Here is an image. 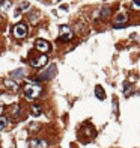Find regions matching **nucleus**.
Masks as SVG:
<instances>
[{
    "mask_svg": "<svg viewBox=\"0 0 140 148\" xmlns=\"http://www.w3.org/2000/svg\"><path fill=\"white\" fill-rule=\"evenodd\" d=\"M42 94V88L41 86H38V85H26L24 86V95L26 98H29V100H35L36 97H39Z\"/></svg>",
    "mask_w": 140,
    "mask_h": 148,
    "instance_id": "obj_1",
    "label": "nucleus"
},
{
    "mask_svg": "<svg viewBox=\"0 0 140 148\" xmlns=\"http://www.w3.org/2000/svg\"><path fill=\"white\" fill-rule=\"evenodd\" d=\"M14 36L18 38V39H23L26 35H27V26H26L24 23H18L14 26Z\"/></svg>",
    "mask_w": 140,
    "mask_h": 148,
    "instance_id": "obj_2",
    "label": "nucleus"
},
{
    "mask_svg": "<svg viewBox=\"0 0 140 148\" xmlns=\"http://www.w3.org/2000/svg\"><path fill=\"white\" fill-rule=\"evenodd\" d=\"M59 38H60L62 41H71V39L74 38V33H72V30L68 27V26H60V30H59Z\"/></svg>",
    "mask_w": 140,
    "mask_h": 148,
    "instance_id": "obj_3",
    "label": "nucleus"
},
{
    "mask_svg": "<svg viewBox=\"0 0 140 148\" xmlns=\"http://www.w3.org/2000/svg\"><path fill=\"white\" fill-rule=\"evenodd\" d=\"M56 76V65H50V66H47V70L42 71L41 74H39V80H50Z\"/></svg>",
    "mask_w": 140,
    "mask_h": 148,
    "instance_id": "obj_4",
    "label": "nucleus"
},
{
    "mask_svg": "<svg viewBox=\"0 0 140 148\" xmlns=\"http://www.w3.org/2000/svg\"><path fill=\"white\" fill-rule=\"evenodd\" d=\"M35 47H36V50H39L41 53H44V55L51 50V44L48 41H45V39H36Z\"/></svg>",
    "mask_w": 140,
    "mask_h": 148,
    "instance_id": "obj_5",
    "label": "nucleus"
},
{
    "mask_svg": "<svg viewBox=\"0 0 140 148\" xmlns=\"http://www.w3.org/2000/svg\"><path fill=\"white\" fill-rule=\"evenodd\" d=\"M47 62H48V58H47V55H41L39 58H36V59L32 60V65L35 66V68H42Z\"/></svg>",
    "mask_w": 140,
    "mask_h": 148,
    "instance_id": "obj_6",
    "label": "nucleus"
},
{
    "mask_svg": "<svg viewBox=\"0 0 140 148\" xmlns=\"http://www.w3.org/2000/svg\"><path fill=\"white\" fill-rule=\"evenodd\" d=\"M47 140L45 139H30L29 140V147L30 148H47Z\"/></svg>",
    "mask_w": 140,
    "mask_h": 148,
    "instance_id": "obj_7",
    "label": "nucleus"
},
{
    "mask_svg": "<svg viewBox=\"0 0 140 148\" xmlns=\"http://www.w3.org/2000/svg\"><path fill=\"white\" fill-rule=\"evenodd\" d=\"M128 21V18H126L124 14H119L116 18H115V27H124Z\"/></svg>",
    "mask_w": 140,
    "mask_h": 148,
    "instance_id": "obj_8",
    "label": "nucleus"
},
{
    "mask_svg": "<svg viewBox=\"0 0 140 148\" xmlns=\"http://www.w3.org/2000/svg\"><path fill=\"white\" fill-rule=\"evenodd\" d=\"M5 85H6V88L11 89L12 92H17V91H18V85H17L12 79H6V80H5Z\"/></svg>",
    "mask_w": 140,
    "mask_h": 148,
    "instance_id": "obj_9",
    "label": "nucleus"
},
{
    "mask_svg": "<svg viewBox=\"0 0 140 148\" xmlns=\"http://www.w3.org/2000/svg\"><path fill=\"white\" fill-rule=\"evenodd\" d=\"M95 95H97L99 100H104V98H105V92L103 91V88H101L99 85H98L97 88H95Z\"/></svg>",
    "mask_w": 140,
    "mask_h": 148,
    "instance_id": "obj_10",
    "label": "nucleus"
},
{
    "mask_svg": "<svg viewBox=\"0 0 140 148\" xmlns=\"http://www.w3.org/2000/svg\"><path fill=\"white\" fill-rule=\"evenodd\" d=\"M110 17V8L109 6H104L101 9V18H109Z\"/></svg>",
    "mask_w": 140,
    "mask_h": 148,
    "instance_id": "obj_11",
    "label": "nucleus"
},
{
    "mask_svg": "<svg viewBox=\"0 0 140 148\" xmlns=\"http://www.w3.org/2000/svg\"><path fill=\"white\" fill-rule=\"evenodd\" d=\"M32 110H33V115H35V116L41 115V107H39L38 104H33V106H32Z\"/></svg>",
    "mask_w": 140,
    "mask_h": 148,
    "instance_id": "obj_12",
    "label": "nucleus"
},
{
    "mask_svg": "<svg viewBox=\"0 0 140 148\" xmlns=\"http://www.w3.org/2000/svg\"><path fill=\"white\" fill-rule=\"evenodd\" d=\"M24 73H26L24 70H15V71H12L11 76H12V77H23Z\"/></svg>",
    "mask_w": 140,
    "mask_h": 148,
    "instance_id": "obj_13",
    "label": "nucleus"
},
{
    "mask_svg": "<svg viewBox=\"0 0 140 148\" xmlns=\"http://www.w3.org/2000/svg\"><path fill=\"white\" fill-rule=\"evenodd\" d=\"M14 118H15V119H20V118H21V110H20L18 106H15V109H14Z\"/></svg>",
    "mask_w": 140,
    "mask_h": 148,
    "instance_id": "obj_14",
    "label": "nucleus"
},
{
    "mask_svg": "<svg viewBox=\"0 0 140 148\" xmlns=\"http://www.w3.org/2000/svg\"><path fill=\"white\" fill-rule=\"evenodd\" d=\"M29 6H30L29 2H23L21 5H20V9H21V11H27V9H29Z\"/></svg>",
    "mask_w": 140,
    "mask_h": 148,
    "instance_id": "obj_15",
    "label": "nucleus"
},
{
    "mask_svg": "<svg viewBox=\"0 0 140 148\" xmlns=\"http://www.w3.org/2000/svg\"><path fill=\"white\" fill-rule=\"evenodd\" d=\"M0 121H2V130L6 129V124H8V121H6V116L2 115V116H0Z\"/></svg>",
    "mask_w": 140,
    "mask_h": 148,
    "instance_id": "obj_16",
    "label": "nucleus"
},
{
    "mask_svg": "<svg viewBox=\"0 0 140 148\" xmlns=\"http://www.w3.org/2000/svg\"><path fill=\"white\" fill-rule=\"evenodd\" d=\"M133 8H136V9H140V2H133Z\"/></svg>",
    "mask_w": 140,
    "mask_h": 148,
    "instance_id": "obj_17",
    "label": "nucleus"
}]
</instances>
